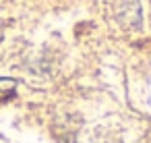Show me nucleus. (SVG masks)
I'll list each match as a JSON object with an SVG mask.
<instances>
[{
  "label": "nucleus",
  "instance_id": "obj_1",
  "mask_svg": "<svg viewBox=\"0 0 151 143\" xmlns=\"http://www.w3.org/2000/svg\"><path fill=\"white\" fill-rule=\"evenodd\" d=\"M13 91H15V81L13 79H0V95L13 93Z\"/></svg>",
  "mask_w": 151,
  "mask_h": 143
}]
</instances>
